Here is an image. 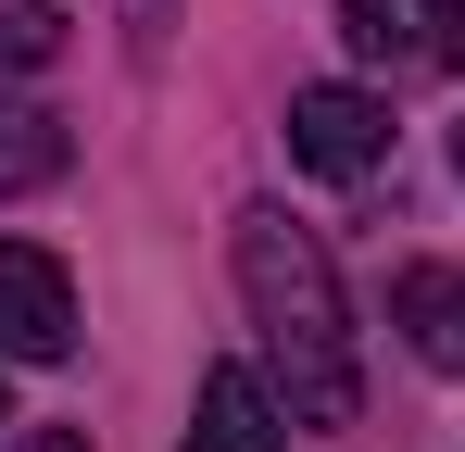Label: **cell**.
I'll return each mask as SVG.
<instances>
[{
    "mask_svg": "<svg viewBox=\"0 0 465 452\" xmlns=\"http://www.w3.org/2000/svg\"><path fill=\"white\" fill-rule=\"evenodd\" d=\"M239 301L277 352V402L290 427H352L365 415V365H352V301H340V264L314 251V226H290L277 201L239 214Z\"/></svg>",
    "mask_w": 465,
    "mask_h": 452,
    "instance_id": "cell-1",
    "label": "cell"
},
{
    "mask_svg": "<svg viewBox=\"0 0 465 452\" xmlns=\"http://www.w3.org/2000/svg\"><path fill=\"white\" fill-rule=\"evenodd\" d=\"M290 163L302 176H340V189L378 176L390 163V101L378 88H340V75L327 88H290Z\"/></svg>",
    "mask_w": 465,
    "mask_h": 452,
    "instance_id": "cell-2",
    "label": "cell"
},
{
    "mask_svg": "<svg viewBox=\"0 0 465 452\" xmlns=\"http://www.w3.org/2000/svg\"><path fill=\"white\" fill-rule=\"evenodd\" d=\"M76 352V277L38 239H0V365H64Z\"/></svg>",
    "mask_w": 465,
    "mask_h": 452,
    "instance_id": "cell-3",
    "label": "cell"
},
{
    "mask_svg": "<svg viewBox=\"0 0 465 452\" xmlns=\"http://www.w3.org/2000/svg\"><path fill=\"white\" fill-rule=\"evenodd\" d=\"M390 327L428 377H465V264H402L390 277Z\"/></svg>",
    "mask_w": 465,
    "mask_h": 452,
    "instance_id": "cell-4",
    "label": "cell"
},
{
    "mask_svg": "<svg viewBox=\"0 0 465 452\" xmlns=\"http://www.w3.org/2000/svg\"><path fill=\"white\" fill-rule=\"evenodd\" d=\"M290 440V402L264 389L252 365H214L202 377V415H189V452H277Z\"/></svg>",
    "mask_w": 465,
    "mask_h": 452,
    "instance_id": "cell-5",
    "label": "cell"
},
{
    "mask_svg": "<svg viewBox=\"0 0 465 452\" xmlns=\"http://www.w3.org/2000/svg\"><path fill=\"white\" fill-rule=\"evenodd\" d=\"M352 64H440V0H340Z\"/></svg>",
    "mask_w": 465,
    "mask_h": 452,
    "instance_id": "cell-6",
    "label": "cell"
},
{
    "mask_svg": "<svg viewBox=\"0 0 465 452\" xmlns=\"http://www.w3.org/2000/svg\"><path fill=\"white\" fill-rule=\"evenodd\" d=\"M51 176H64V113L0 101V201H13V189H51Z\"/></svg>",
    "mask_w": 465,
    "mask_h": 452,
    "instance_id": "cell-7",
    "label": "cell"
},
{
    "mask_svg": "<svg viewBox=\"0 0 465 452\" xmlns=\"http://www.w3.org/2000/svg\"><path fill=\"white\" fill-rule=\"evenodd\" d=\"M51 51H64V13L51 0H0V75H38Z\"/></svg>",
    "mask_w": 465,
    "mask_h": 452,
    "instance_id": "cell-8",
    "label": "cell"
},
{
    "mask_svg": "<svg viewBox=\"0 0 465 452\" xmlns=\"http://www.w3.org/2000/svg\"><path fill=\"white\" fill-rule=\"evenodd\" d=\"M0 452H88V440H76V427H13Z\"/></svg>",
    "mask_w": 465,
    "mask_h": 452,
    "instance_id": "cell-9",
    "label": "cell"
},
{
    "mask_svg": "<svg viewBox=\"0 0 465 452\" xmlns=\"http://www.w3.org/2000/svg\"><path fill=\"white\" fill-rule=\"evenodd\" d=\"M114 13H126V38H163V13H176V0H114Z\"/></svg>",
    "mask_w": 465,
    "mask_h": 452,
    "instance_id": "cell-10",
    "label": "cell"
},
{
    "mask_svg": "<svg viewBox=\"0 0 465 452\" xmlns=\"http://www.w3.org/2000/svg\"><path fill=\"white\" fill-rule=\"evenodd\" d=\"M440 64H465V0H453V13H440Z\"/></svg>",
    "mask_w": 465,
    "mask_h": 452,
    "instance_id": "cell-11",
    "label": "cell"
},
{
    "mask_svg": "<svg viewBox=\"0 0 465 452\" xmlns=\"http://www.w3.org/2000/svg\"><path fill=\"white\" fill-rule=\"evenodd\" d=\"M453 163H465V126H453Z\"/></svg>",
    "mask_w": 465,
    "mask_h": 452,
    "instance_id": "cell-12",
    "label": "cell"
},
{
    "mask_svg": "<svg viewBox=\"0 0 465 452\" xmlns=\"http://www.w3.org/2000/svg\"><path fill=\"white\" fill-rule=\"evenodd\" d=\"M0 427H13V402H0Z\"/></svg>",
    "mask_w": 465,
    "mask_h": 452,
    "instance_id": "cell-13",
    "label": "cell"
}]
</instances>
